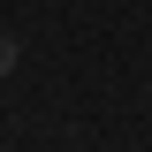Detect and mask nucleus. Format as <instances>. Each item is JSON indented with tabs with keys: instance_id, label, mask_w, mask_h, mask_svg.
<instances>
[{
	"instance_id": "f257e3e1",
	"label": "nucleus",
	"mask_w": 152,
	"mask_h": 152,
	"mask_svg": "<svg viewBox=\"0 0 152 152\" xmlns=\"http://www.w3.org/2000/svg\"><path fill=\"white\" fill-rule=\"evenodd\" d=\"M15 53H23V46H15V38H8V31H0V76L15 69Z\"/></svg>"
}]
</instances>
